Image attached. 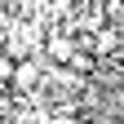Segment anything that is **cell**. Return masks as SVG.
Returning <instances> with one entry per match:
<instances>
[{"mask_svg": "<svg viewBox=\"0 0 124 124\" xmlns=\"http://www.w3.org/2000/svg\"><path fill=\"white\" fill-rule=\"evenodd\" d=\"M44 67H49V62H44L40 53H36V58H22V62H13L9 89L18 93V98H31V93H36V89L44 84Z\"/></svg>", "mask_w": 124, "mask_h": 124, "instance_id": "obj_1", "label": "cell"}, {"mask_svg": "<svg viewBox=\"0 0 124 124\" xmlns=\"http://www.w3.org/2000/svg\"><path fill=\"white\" fill-rule=\"evenodd\" d=\"M93 124H120L115 115H98V120H93Z\"/></svg>", "mask_w": 124, "mask_h": 124, "instance_id": "obj_4", "label": "cell"}, {"mask_svg": "<svg viewBox=\"0 0 124 124\" xmlns=\"http://www.w3.org/2000/svg\"><path fill=\"white\" fill-rule=\"evenodd\" d=\"M9 27V9H5V0H0V31Z\"/></svg>", "mask_w": 124, "mask_h": 124, "instance_id": "obj_3", "label": "cell"}, {"mask_svg": "<svg viewBox=\"0 0 124 124\" xmlns=\"http://www.w3.org/2000/svg\"><path fill=\"white\" fill-rule=\"evenodd\" d=\"M0 124H9V115H0Z\"/></svg>", "mask_w": 124, "mask_h": 124, "instance_id": "obj_5", "label": "cell"}, {"mask_svg": "<svg viewBox=\"0 0 124 124\" xmlns=\"http://www.w3.org/2000/svg\"><path fill=\"white\" fill-rule=\"evenodd\" d=\"M9 75H13V58L0 53V84H9Z\"/></svg>", "mask_w": 124, "mask_h": 124, "instance_id": "obj_2", "label": "cell"}]
</instances>
